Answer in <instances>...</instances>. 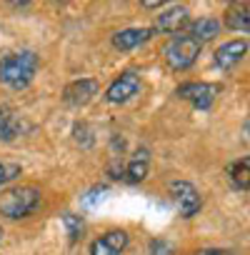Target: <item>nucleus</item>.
Masks as SVG:
<instances>
[{
    "label": "nucleus",
    "instance_id": "nucleus-1",
    "mask_svg": "<svg viewBox=\"0 0 250 255\" xmlns=\"http://www.w3.org/2000/svg\"><path fill=\"white\" fill-rule=\"evenodd\" d=\"M35 70H38V55L33 50L10 53L0 60V83L13 90H23L30 85Z\"/></svg>",
    "mask_w": 250,
    "mask_h": 255
},
{
    "label": "nucleus",
    "instance_id": "nucleus-2",
    "mask_svg": "<svg viewBox=\"0 0 250 255\" xmlns=\"http://www.w3.org/2000/svg\"><path fill=\"white\" fill-rule=\"evenodd\" d=\"M40 205V190L33 185L13 188L0 195V213L8 218H25Z\"/></svg>",
    "mask_w": 250,
    "mask_h": 255
},
{
    "label": "nucleus",
    "instance_id": "nucleus-3",
    "mask_svg": "<svg viewBox=\"0 0 250 255\" xmlns=\"http://www.w3.org/2000/svg\"><path fill=\"white\" fill-rule=\"evenodd\" d=\"M200 50H203V45L195 38H190V35H175L165 45V60H168V65L173 70H185V68H190L198 60Z\"/></svg>",
    "mask_w": 250,
    "mask_h": 255
},
{
    "label": "nucleus",
    "instance_id": "nucleus-4",
    "mask_svg": "<svg viewBox=\"0 0 250 255\" xmlns=\"http://www.w3.org/2000/svg\"><path fill=\"white\" fill-rule=\"evenodd\" d=\"M170 193H173V198H175L178 210H180L183 218H193L200 210V195H198V190L190 183L175 180V183H170Z\"/></svg>",
    "mask_w": 250,
    "mask_h": 255
},
{
    "label": "nucleus",
    "instance_id": "nucleus-5",
    "mask_svg": "<svg viewBox=\"0 0 250 255\" xmlns=\"http://www.w3.org/2000/svg\"><path fill=\"white\" fill-rule=\"evenodd\" d=\"M215 93H218V88L208 85V83H185L178 88V95L183 100L193 103V108H198V110H208L215 100Z\"/></svg>",
    "mask_w": 250,
    "mask_h": 255
},
{
    "label": "nucleus",
    "instance_id": "nucleus-6",
    "mask_svg": "<svg viewBox=\"0 0 250 255\" xmlns=\"http://www.w3.org/2000/svg\"><path fill=\"white\" fill-rule=\"evenodd\" d=\"M140 90V78L135 73H123L105 93V98L110 103H125V100H130L133 95H138Z\"/></svg>",
    "mask_w": 250,
    "mask_h": 255
},
{
    "label": "nucleus",
    "instance_id": "nucleus-7",
    "mask_svg": "<svg viewBox=\"0 0 250 255\" xmlns=\"http://www.w3.org/2000/svg\"><path fill=\"white\" fill-rule=\"evenodd\" d=\"M128 245V233L125 230H110L103 238L93 240L90 245V255H120Z\"/></svg>",
    "mask_w": 250,
    "mask_h": 255
},
{
    "label": "nucleus",
    "instance_id": "nucleus-8",
    "mask_svg": "<svg viewBox=\"0 0 250 255\" xmlns=\"http://www.w3.org/2000/svg\"><path fill=\"white\" fill-rule=\"evenodd\" d=\"M245 53H248V43H245V40L225 43V45H220V48L215 50V65L223 68V70H228V68L238 65V63L245 58Z\"/></svg>",
    "mask_w": 250,
    "mask_h": 255
},
{
    "label": "nucleus",
    "instance_id": "nucleus-9",
    "mask_svg": "<svg viewBox=\"0 0 250 255\" xmlns=\"http://www.w3.org/2000/svg\"><path fill=\"white\" fill-rule=\"evenodd\" d=\"M95 93H98V83L93 78H83V80H75L65 88V103L68 105H85Z\"/></svg>",
    "mask_w": 250,
    "mask_h": 255
},
{
    "label": "nucleus",
    "instance_id": "nucleus-10",
    "mask_svg": "<svg viewBox=\"0 0 250 255\" xmlns=\"http://www.w3.org/2000/svg\"><path fill=\"white\" fill-rule=\"evenodd\" d=\"M150 35H153V30H148V28H130V30H120V33H115V35H113V45H115L118 50H133V48L143 45Z\"/></svg>",
    "mask_w": 250,
    "mask_h": 255
},
{
    "label": "nucleus",
    "instance_id": "nucleus-11",
    "mask_svg": "<svg viewBox=\"0 0 250 255\" xmlns=\"http://www.w3.org/2000/svg\"><path fill=\"white\" fill-rule=\"evenodd\" d=\"M185 23H188V10L183 5H173L158 15V30H163V33H180V28H185Z\"/></svg>",
    "mask_w": 250,
    "mask_h": 255
},
{
    "label": "nucleus",
    "instance_id": "nucleus-12",
    "mask_svg": "<svg viewBox=\"0 0 250 255\" xmlns=\"http://www.w3.org/2000/svg\"><path fill=\"white\" fill-rule=\"evenodd\" d=\"M218 33H220V23L215 18H200V20H195L190 25V38H195L200 45L205 40H213Z\"/></svg>",
    "mask_w": 250,
    "mask_h": 255
},
{
    "label": "nucleus",
    "instance_id": "nucleus-13",
    "mask_svg": "<svg viewBox=\"0 0 250 255\" xmlns=\"http://www.w3.org/2000/svg\"><path fill=\"white\" fill-rule=\"evenodd\" d=\"M18 133H20V125H18L15 113L5 103H0V138H3V140H13Z\"/></svg>",
    "mask_w": 250,
    "mask_h": 255
},
{
    "label": "nucleus",
    "instance_id": "nucleus-14",
    "mask_svg": "<svg viewBox=\"0 0 250 255\" xmlns=\"http://www.w3.org/2000/svg\"><path fill=\"white\" fill-rule=\"evenodd\" d=\"M148 165H150L148 150H138V153L128 160V170H125V175H128L130 183H140V180L148 175Z\"/></svg>",
    "mask_w": 250,
    "mask_h": 255
},
{
    "label": "nucleus",
    "instance_id": "nucleus-15",
    "mask_svg": "<svg viewBox=\"0 0 250 255\" xmlns=\"http://www.w3.org/2000/svg\"><path fill=\"white\" fill-rule=\"evenodd\" d=\"M225 23H228V28H233V30H243V33H248V30H250L248 3H243V5H230V10L225 13Z\"/></svg>",
    "mask_w": 250,
    "mask_h": 255
},
{
    "label": "nucleus",
    "instance_id": "nucleus-16",
    "mask_svg": "<svg viewBox=\"0 0 250 255\" xmlns=\"http://www.w3.org/2000/svg\"><path fill=\"white\" fill-rule=\"evenodd\" d=\"M228 173H230V183H233L235 188L248 190V175H250V160H248V158H243V160L233 163Z\"/></svg>",
    "mask_w": 250,
    "mask_h": 255
},
{
    "label": "nucleus",
    "instance_id": "nucleus-17",
    "mask_svg": "<svg viewBox=\"0 0 250 255\" xmlns=\"http://www.w3.org/2000/svg\"><path fill=\"white\" fill-rule=\"evenodd\" d=\"M63 223H65V230H68L70 240H78L80 233H83V220L78 215H73V213H65L63 215Z\"/></svg>",
    "mask_w": 250,
    "mask_h": 255
},
{
    "label": "nucleus",
    "instance_id": "nucleus-18",
    "mask_svg": "<svg viewBox=\"0 0 250 255\" xmlns=\"http://www.w3.org/2000/svg\"><path fill=\"white\" fill-rule=\"evenodd\" d=\"M150 253L153 255H173V250H170V245L165 240H153L150 243Z\"/></svg>",
    "mask_w": 250,
    "mask_h": 255
},
{
    "label": "nucleus",
    "instance_id": "nucleus-19",
    "mask_svg": "<svg viewBox=\"0 0 250 255\" xmlns=\"http://www.w3.org/2000/svg\"><path fill=\"white\" fill-rule=\"evenodd\" d=\"M195 255H235V253H230V250H200Z\"/></svg>",
    "mask_w": 250,
    "mask_h": 255
},
{
    "label": "nucleus",
    "instance_id": "nucleus-20",
    "mask_svg": "<svg viewBox=\"0 0 250 255\" xmlns=\"http://www.w3.org/2000/svg\"><path fill=\"white\" fill-rule=\"evenodd\" d=\"M8 180V170H5V165L0 163V183H5Z\"/></svg>",
    "mask_w": 250,
    "mask_h": 255
},
{
    "label": "nucleus",
    "instance_id": "nucleus-21",
    "mask_svg": "<svg viewBox=\"0 0 250 255\" xmlns=\"http://www.w3.org/2000/svg\"><path fill=\"white\" fill-rule=\"evenodd\" d=\"M0 243H3V228H0Z\"/></svg>",
    "mask_w": 250,
    "mask_h": 255
}]
</instances>
